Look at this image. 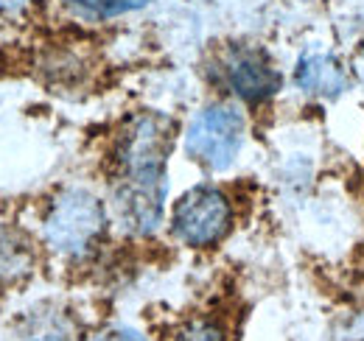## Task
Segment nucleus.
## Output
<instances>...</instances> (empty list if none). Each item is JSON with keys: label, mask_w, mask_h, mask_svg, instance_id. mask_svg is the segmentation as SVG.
I'll list each match as a JSON object with an SVG mask.
<instances>
[{"label": "nucleus", "mask_w": 364, "mask_h": 341, "mask_svg": "<svg viewBox=\"0 0 364 341\" xmlns=\"http://www.w3.org/2000/svg\"><path fill=\"white\" fill-rule=\"evenodd\" d=\"M174 146V121L143 112L129 121L118 143V185L115 207L124 227L149 235L163 221L166 163Z\"/></svg>", "instance_id": "obj_1"}, {"label": "nucleus", "mask_w": 364, "mask_h": 341, "mask_svg": "<svg viewBox=\"0 0 364 341\" xmlns=\"http://www.w3.org/2000/svg\"><path fill=\"white\" fill-rule=\"evenodd\" d=\"M107 229L104 205L87 190H65L46 215L43 232L48 247L59 255L82 257L101 241Z\"/></svg>", "instance_id": "obj_2"}, {"label": "nucleus", "mask_w": 364, "mask_h": 341, "mask_svg": "<svg viewBox=\"0 0 364 341\" xmlns=\"http://www.w3.org/2000/svg\"><path fill=\"white\" fill-rule=\"evenodd\" d=\"M244 140V115L232 104L205 107L188 126L185 151L213 170H225L241 151Z\"/></svg>", "instance_id": "obj_3"}, {"label": "nucleus", "mask_w": 364, "mask_h": 341, "mask_svg": "<svg viewBox=\"0 0 364 341\" xmlns=\"http://www.w3.org/2000/svg\"><path fill=\"white\" fill-rule=\"evenodd\" d=\"M232 207L228 196L210 185H199L174 205L171 229L188 247H213L228 235Z\"/></svg>", "instance_id": "obj_4"}, {"label": "nucleus", "mask_w": 364, "mask_h": 341, "mask_svg": "<svg viewBox=\"0 0 364 341\" xmlns=\"http://www.w3.org/2000/svg\"><path fill=\"white\" fill-rule=\"evenodd\" d=\"M222 76H225V85L241 101H250V104L269 101L283 85L272 59L264 50L250 45H232L222 56Z\"/></svg>", "instance_id": "obj_5"}, {"label": "nucleus", "mask_w": 364, "mask_h": 341, "mask_svg": "<svg viewBox=\"0 0 364 341\" xmlns=\"http://www.w3.org/2000/svg\"><path fill=\"white\" fill-rule=\"evenodd\" d=\"M294 82L306 95H317V98L331 101V98H339L348 90L350 76H348V70L342 67V62L336 56H331V53H306L297 62Z\"/></svg>", "instance_id": "obj_6"}, {"label": "nucleus", "mask_w": 364, "mask_h": 341, "mask_svg": "<svg viewBox=\"0 0 364 341\" xmlns=\"http://www.w3.org/2000/svg\"><path fill=\"white\" fill-rule=\"evenodd\" d=\"M31 266V252L23 238L0 229V280H14Z\"/></svg>", "instance_id": "obj_7"}, {"label": "nucleus", "mask_w": 364, "mask_h": 341, "mask_svg": "<svg viewBox=\"0 0 364 341\" xmlns=\"http://www.w3.org/2000/svg\"><path fill=\"white\" fill-rule=\"evenodd\" d=\"M149 3L151 0H68V6H73L76 11L90 14V17H118L127 11H137Z\"/></svg>", "instance_id": "obj_8"}, {"label": "nucleus", "mask_w": 364, "mask_h": 341, "mask_svg": "<svg viewBox=\"0 0 364 341\" xmlns=\"http://www.w3.org/2000/svg\"><path fill=\"white\" fill-rule=\"evenodd\" d=\"M174 341H225V333L213 322H191L174 336Z\"/></svg>", "instance_id": "obj_9"}, {"label": "nucleus", "mask_w": 364, "mask_h": 341, "mask_svg": "<svg viewBox=\"0 0 364 341\" xmlns=\"http://www.w3.org/2000/svg\"><path fill=\"white\" fill-rule=\"evenodd\" d=\"M92 341H146V339L140 333H135V330H107V333L95 336Z\"/></svg>", "instance_id": "obj_10"}, {"label": "nucleus", "mask_w": 364, "mask_h": 341, "mask_svg": "<svg viewBox=\"0 0 364 341\" xmlns=\"http://www.w3.org/2000/svg\"><path fill=\"white\" fill-rule=\"evenodd\" d=\"M28 0H0V11H14V9H23Z\"/></svg>", "instance_id": "obj_11"}, {"label": "nucleus", "mask_w": 364, "mask_h": 341, "mask_svg": "<svg viewBox=\"0 0 364 341\" xmlns=\"http://www.w3.org/2000/svg\"><path fill=\"white\" fill-rule=\"evenodd\" d=\"M353 67H356V76H359V82H362V87H364V50H359V53H356Z\"/></svg>", "instance_id": "obj_12"}]
</instances>
